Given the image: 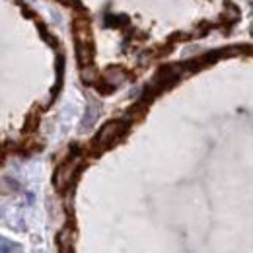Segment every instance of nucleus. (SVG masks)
I'll list each match as a JSON object with an SVG mask.
<instances>
[{
    "mask_svg": "<svg viewBox=\"0 0 253 253\" xmlns=\"http://www.w3.org/2000/svg\"><path fill=\"white\" fill-rule=\"evenodd\" d=\"M72 171H74V164H66V166H63L59 171H57V185L59 187H64L68 181H70V177H72Z\"/></svg>",
    "mask_w": 253,
    "mask_h": 253,
    "instance_id": "nucleus-2",
    "label": "nucleus"
},
{
    "mask_svg": "<svg viewBox=\"0 0 253 253\" xmlns=\"http://www.w3.org/2000/svg\"><path fill=\"white\" fill-rule=\"evenodd\" d=\"M121 128H123V125H121L119 121H111V123H107V125L99 130V134H97V144L105 146V144L113 142V140L119 136Z\"/></svg>",
    "mask_w": 253,
    "mask_h": 253,
    "instance_id": "nucleus-1",
    "label": "nucleus"
}]
</instances>
